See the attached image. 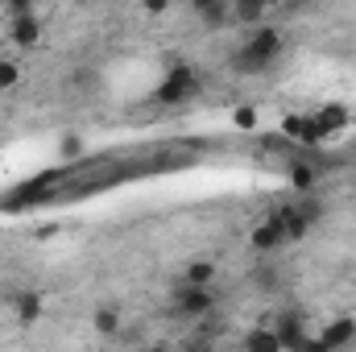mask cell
I'll return each mask as SVG.
<instances>
[{"instance_id":"obj_1","label":"cell","mask_w":356,"mask_h":352,"mask_svg":"<svg viewBox=\"0 0 356 352\" xmlns=\"http://www.w3.org/2000/svg\"><path fill=\"white\" fill-rule=\"evenodd\" d=\"M282 46H286V38H282V29H277V25H269V21H261V25H249L245 42L232 50L228 67H232L236 75H261V71H269V67L277 63Z\"/></svg>"},{"instance_id":"obj_2","label":"cell","mask_w":356,"mask_h":352,"mask_svg":"<svg viewBox=\"0 0 356 352\" xmlns=\"http://www.w3.org/2000/svg\"><path fill=\"white\" fill-rule=\"evenodd\" d=\"M195 95H199V75H195L186 63H178V67H170V71L162 75V83L154 88V104L178 108V104H186V99H195Z\"/></svg>"},{"instance_id":"obj_3","label":"cell","mask_w":356,"mask_h":352,"mask_svg":"<svg viewBox=\"0 0 356 352\" xmlns=\"http://www.w3.org/2000/svg\"><path fill=\"white\" fill-rule=\"evenodd\" d=\"M175 311L182 319H207L216 311V290L211 286H186V282H175V294H170Z\"/></svg>"},{"instance_id":"obj_4","label":"cell","mask_w":356,"mask_h":352,"mask_svg":"<svg viewBox=\"0 0 356 352\" xmlns=\"http://www.w3.org/2000/svg\"><path fill=\"white\" fill-rule=\"evenodd\" d=\"M273 332H277V340H282V349H319V340L315 336H307V328H302V311H277L273 315Z\"/></svg>"},{"instance_id":"obj_5","label":"cell","mask_w":356,"mask_h":352,"mask_svg":"<svg viewBox=\"0 0 356 352\" xmlns=\"http://www.w3.org/2000/svg\"><path fill=\"white\" fill-rule=\"evenodd\" d=\"M282 245H286V232H282V224H277L273 211L249 228V249H253V253H277Z\"/></svg>"},{"instance_id":"obj_6","label":"cell","mask_w":356,"mask_h":352,"mask_svg":"<svg viewBox=\"0 0 356 352\" xmlns=\"http://www.w3.org/2000/svg\"><path fill=\"white\" fill-rule=\"evenodd\" d=\"M42 21H38V13H21V17H8V42L17 46V50H33L38 42H42Z\"/></svg>"},{"instance_id":"obj_7","label":"cell","mask_w":356,"mask_h":352,"mask_svg":"<svg viewBox=\"0 0 356 352\" xmlns=\"http://www.w3.org/2000/svg\"><path fill=\"white\" fill-rule=\"evenodd\" d=\"M315 340H319V349H348V344H356V319H348V315L327 319Z\"/></svg>"},{"instance_id":"obj_8","label":"cell","mask_w":356,"mask_h":352,"mask_svg":"<svg viewBox=\"0 0 356 352\" xmlns=\"http://www.w3.org/2000/svg\"><path fill=\"white\" fill-rule=\"evenodd\" d=\"M216 278H220V265L211 257H195V262L182 265V273H178V282H186V286H216Z\"/></svg>"},{"instance_id":"obj_9","label":"cell","mask_w":356,"mask_h":352,"mask_svg":"<svg viewBox=\"0 0 356 352\" xmlns=\"http://www.w3.org/2000/svg\"><path fill=\"white\" fill-rule=\"evenodd\" d=\"M315 125H319V133H323V141H327L332 133H340L344 125H353V108H344V104H327V108L315 112Z\"/></svg>"},{"instance_id":"obj_10","label":"cell","mask_w":356,"mask_h":352,"mask_svg":"<svg viewBox=\"0 0 356 352\" xmlns=\"http://www.w3.org/2000/svg\"><path fill=\"white\" fill-rule=\"evenodd\" d=\"M273 216H277V224H282V232H286V241H302V237L311 232V224L302 220V211H298V203H282V207H273Z\"/></svg>"},{"instance_id":"obj_11","label":"cell","mask_w":356,"mask_h":352,"mask_svg":"<svg viewBox=\"0 0 356 352\" xmlns=\"http://www.w3.org/2000/svg\"><path fill=\"white\" fill-rule=\"evenodd\" d=\"M42 307H46V303H42V294H38V290H21V294L13 298V319H17L21 328H29V323H38V319H42Z\"/></svg>"},{"instance_id":"obj_12","label":"cell","mask_w":356,"mask_h":352,"mask_svg":"<svg viewBox=\"0 0 356 352\" xmlns=\"http://www.w3.org/2000/svg\"><path fill=\"white\" fill-rule=\"evenodd\" d=\"M269 13V0H232V17L241 25H261Z\"/></svg>"},{"instance_id":"obj_13","label":"cell","mask_w":356,"mask_h":352,"mask_svg":"<svg viewBox=\"0 0 356 352\" xmlns=\"http://www.w3.org/2000/svg\"><path fill=\"white\" fill-rule=\"evenodd\" d=\"M199 17H203V25H207L211 33H216V29H228V25L236 21V17H232V0H216V4H211V8H203Z\"/></svg>"},{"instance_id":"obj_14","label":"cell","mask_w":356,"mask_h":352,"mask_svg":"<svg viewBox=\"0 0 356 352\" xmlns=\"http://www.w3.org/2000/svg\"><path fill=\"white\" fill-rule=\"evenodd\" d=\"M91 328H95L99 336H116V332H120V311H116V307H95V311H91Z\"/></svg>"},{"instance_id":"obj_15","label":"cell","mask_w":356,"mask_h":352,"mask_svg":"<svg viewBox=\"0 0 356 352\" xmlns=\"http://www.w3.org/2000/svg\"><path fill=\"white\" fill-rule=\"evenodd\" d=\"M245 349L277 352V349H282V340H277V332H273V328H253V332H245Z\"/></svg>"},{"instance_id":"obj_16","label":"cell","mask_w":356,"mask_h":352,"mask_svg":"<svg viewBox=\"0 0 356 352\" xmlns=\"http://www.w3.org/2000/svg\"><path fill=\"white\" fill-rule=\"evenodd\" d=\"M290 182H294V186L307 195V191L319 182V175H315V166H307V162H294V170H290Z\"/></svg>"},{"instance_id":"obj_17","label":"cell","mask_w":356,"mask_h":352,"mask_svg":"<svg viewBox=\"0 0 356 352\" xmlns=\"http://www.w3.org/2000/svg\"><path fill=\"white\" fill-rule=\"evenodd\" d=\"M21 83V67H17V58H0V91H13Z\"/></svg>"},{"instance_id":"obj_18","label":"cell","mask_w":356,"mask_h":352,"mask_svg":"<svg viewBox=\"0 0 356 352\" xmlns=\"http://www.w3.org/2000/svg\"><path fill=\"white\" fill-rule=\"evenodd\" d=\"M298 211H302V220H307L311 228H315V224L323 220V203H319V199H311V191H307V195L298 199Z\"/></svg>"},{"instance_id":"obj_19","label":"cell","mask_w":356,"mask_h":352,"mask_svg":"<svg viewBox=\"0 0 356 352\" xmlns=\"http://www.w3.org/2000/svg\"><path fill=\"white\" fill-rule=\"evenodd\" d=\"M282 133L302 141V133H307V116H294V112H290V116H282Z\"/></svg>"},{"instance_id":"obj_20","label":"cell","mask_w":356,"mask_h":352,"mask_svg":"<svg viewBox=\"0 0 356 352\" xmlns=\"http://www.w3.org/2000/svg\"><path fill=\"white\" fill-rule=\"evenodd\" d=\"M58 150H63V158H79V154H83V150H88V141H83V137H79V133H67V137H63V145H58Z\"/></svg>"},{"instance_id":"obj_21","label":"cell","mask_w":356,"mask_h":352,"mask_svg":"<svg viewBox=\"0 0 356 352\" xmlns=\"http://www.w3.org/2000/svg\"><path fill=\"white\" fill-rule=\"evenodd\" d=\"M232 120H236V129H245V133H249V129H257V108H253V104H249V108H236V112H232Z\"/></svg>"},{"instance_id":"obj_22","label":"cell","mask_w":356,"mask_h":352,"mask_svg":"<svg viewBox=\"0 0 356 352\" xmlns=\"http://www.w3.org/2000/svg\"><path fill=\"white\" fill-rule=\"evenodd\" d=\"M4 8H8V17H21V13H33L38 0H4Z\"/></svg>"},{"instance_id":"obj_23","label":"cell","mask_w":356,"mask_h":352,"mask_svg":"<svg viewBox=\"0 0 356 352\" xmlns=\"http://www.w3.org/2000/svg\"><path fill=\"white\" fill-rule=\"evenodd\" d=\"M166 4H170V0H141V8H145L149 17H162V13H166Z\"/></svg>"},{"instance_id":"obj_24","label":"cell","mask_w":356,"mask_h":352,"mask_svg":"<svg viewBox=\"0 0 356 352\" xmlns=\"http://www.w3.org/2000/svg\"><path fill=\"white\" fill-rule=\"evenodd\" d=\"M186 4H191V8H195V13H203V8H211V4H216V0H186Z\"/></svg>"},{"instance_id":"obj_25","label":"cell","mask_w":356,"mask_h":352,"mask_svg":"<svg viewBox=\"0 0 356 352\" xmlns=\"http://www.w3.org/2000/svg\"><path fill=\"white\" fill-rule=\"evenodd\" d=\"M286 4H307V0H286Z\"/></svg>"},{"instance_id":"obj_26","label":"cell","mask_w":356,"mask_h":352,"mask_svg":"<svg viewBox=\"0 0 356 352\" xmlns=\"http://www.w3.org/2000/svg\"><path fill=\"white\" fill-rule=\"evenodd\" d=\"M75 4H91V0H75Z\"/></svg>"},{"instance_id":"obj_27","label":"cell","mask_w":356,"mask_h":352,"mask_svg":"<svg viewBox=\"0 0 356 352\" xmlns=\"http://www.w3.org/2000/svg\"><path fill=\"white\" fill-rule=\"evenodd\" d=\"M353 125H356V112H353Z\"/></svg>"}]
</instances>
